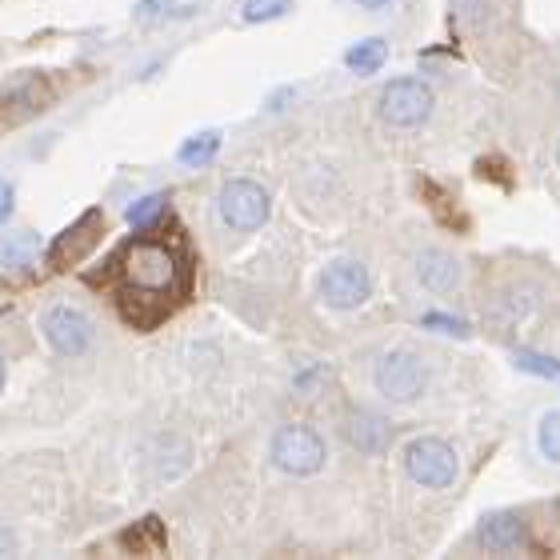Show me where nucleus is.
I'll list each match as a JSON object with an SVG mask.
<instances>
[{
	"label": "nucleus",
	"instance_id": "obj_1",
	"mask_svg": "<svg viewBox=\"0 0 560 560\" xmlns=\"http://www.w3.org/2000/svg\"><path fill=\"white\" fill-rule=\"evenodd\" d=\"M120 289L129 301H168L180 289V257L161 241H137L120 257Z\"/></svg>",
	"mask_w": 560,
	"mask_h": 560
},
{
	"label": "nucleus",
	"instance_id": "obj_2",
	"mask_svg": "<svg viewBox=\"0 0 560 560\" xmlns=\"http://www.w3.org/2000/svg\"><path fill=\"white\" fill-rule=\"evenodd\" d=\"M373 385L393 405H412L429 388V364L412 349H385L373 364Z\"/></svg>",
	"mask_w": 560,
	"mask_h": 560
},
{
	"label": "nucleus",
	"instance_id": "obj_3",
	"mask_svg": "<svg viewBox=\"0 0 560 560\" xmlns=\"http://www.w3.org/2000/svg\"><path fill=\"white\" fill-rule=\"evenodd\" d=\"M269 460L289 477H316L328 460L325 436L313 424H284V429L272 432Z\"/></svg>",
	"mask_w": 560,
	"mask_h": 560
},
{
	"label": "nucleus",
	"instance_id": "obj_4",
	"mask_svg": "<svg viewBox=\"0 0 560 560\" xmlns=\"http://www.w3.org/2000/svg\"><path fill=\"white\" fill-rule=\"evenodd\" d=\"M400 465H405V477L420 489H432L441 492L448 489L460 472V456L448 441L441 436H417V441L405 444V456H400Z\"/></svg>",
	"mask_w": 560,
	"mask_h": 560
},
{
	"label": "nucleus",
	"instance_id": "obj_5",
	"mask_svg": "<svg viewBox=\"0 0 560 560\" xmlns=\"http://www.w3.org/2000/svg\"><path fill=\"white\" fill-rule=\"evenodd\" d=\"M436 108V93L420 77H393L376 96V113L393 129H420Z\"/></svg>",
	"mask_w": 560,
	"mask_h": 560
},
{
	"label": "nucleus",
	"instance_id": "obj_6",
	"mask_svg": "<svg viewBox=\"0 0 560 560\" xmlns=\"http://www.w3.org/2000/svg\"><path fill=\"white\" fill-rule=\"evenodd\" d=\"M217 209H221V221L229 224L233 233H257L272 217V197L260 180L236 176V180H229V185L221 188Z\"/></svg>",
	"mask_w": 560,
	"mask_h": 560
},
{
	"label": "nucleus",
	"instance_id": "obj_7",
	"mask_svg": "<svg viewBox=\"0 0 560 560\" xmlns=\"http://www.w3.org/2000/svg\"><path fill=\"white\" fill-rule=\"evenodd\" d=\"M316 289H320V301H325L328 308L352 313V308L369 304V296H373V272H369V265H361V260L340 257L320 269Z\"/></svg>",
	"mask_w": 560,
	"mask_h": 560
},
{
	"label": "nucleus",
	"instance_id": "obj_8",
	"mask_svg": "<svg viewBox=\"0 0 560 560\" xmlns=\"http://www.w3.org/2000/svg\"><path fill=\"white\" fill-rule=\"evenodd\" d=\"M40 332L57 357H84L96 340V325L72 304H48L40 313Z\"/></svg>",
	"mask_w": 560,
	"mask_h": 560
},
{
	"label": "nucleus",
	"instance_id": "obj_9",
	"mask_svg": "<svg viewBox=\"0 0 560 560\" xmlns=\"http://www.w3.org/2000/svg\"><path fill=\"white\" fill-rule=\"evenodd\" d=\"M101 233H105V217H101L96 209L84 212L81 221H72L69 229L52 241V248H48V269H52V272L77 269V265H81V260L96 248Z\"/></svg>",
	"mask_w": 560,
	"mask_h": 560
},
{
	"label": "nucleus",
	"instance_id": "obj_10",
	"mask_svg": "<svg viewBox=\"0 0 560 560\" xmlns=\"http://www.w3.org/2000/svg\"><path fill=\"white\" fill-rule=\"evenodd\" d=\"M477 545L485 552H497V557L528 552V549H533V537H528V521L521 513H489V516H480Z\"/></svg>",
	"mask_w": 560,
	"mask_h": 560
},
{
	"label": "nucleus",
	"instance_id": "obj_11",
	"mask_svg": "<svg viewBox=\"0 0 560 560\" xmlns=\"http://www.w3.org/2000/svg\"><path fill=\"white\" fill-rule=\"evenodd\" d=\"M412 277H417L420 289L448 296V292H456L465 284V265L448 248H420L417 257H412Z\"/></svg>",
	"mask_w": 560,
	"mask_h": 560
},
{
	"label": "nucleus",
	"instance_id": "obj_12",
	"mask_svg": "<svg viewBox=\"0 0 560 560\" xmlns=\"http://www.w3.org/2000/svg\"><path fill=\"white\" fill-rule=\"evenodd\" d=\"M345 436L352 448H361L364 456H381L393 441V424L385 417H376L373 409H349L345 417Z\"/></svg>",
	"mask_w": 560,
	"mask_h": 560
},
{
	"label": "nucleus",
	"instance_id": "obj_13",
	"mask_svg": "<svg viewBox=\"0 0 560 560\" xmlns=\"http://www.w3.org/2000/svg\"><path fill=\"white\" fill-rule=\"evenodd\" d=\"M40 257V236L21 229V233H0V269H33Z\"/></svg>",
	"mask_w": 560,
	"mask_h": 560
},
{
	"label": "nucleus",
	"instance_id": "obj_14",
	"mask_svg": "<svg viewBox=\"0 0 560 560\" xmlns=\"http://www.w3.org/2000/svg\"><path fill=\"white\" fill-rule=\"evenodd\" d=\"M385 60H388V40L364 36V40H357V45L345 52V69L357 72V77H376V72L385 69Z\"/></svg>",
	"mask_w": 560,
	"mask_h": 560
},
{
	"label": "nucleus",
	"instance_id": "obj_15",
	"mask_svg": "<svg viewBox=\"0 0 560 560\" xmlns=\"http://www.w3.org/2000/svg\"><path fill=\"white\" fill-rule=\"evenodd\" d=\"M45 101H48V89L36 81V77H21V81L9 84V89L0 93V105L16 108V113H40Z\"/></svg>",
	"mask_w": 560,
	"mask_h": 560
},
{
	"label": "nucleus",
	"instance_id": "obj_16",
	"mask_svg": "<svg viewBox=\"0 0 560 560\" xmlns=\"http://www.w3.org/2000/svg\"><path fill=\"white\" fill-rule=\"evenodd\" d=\"M120 549L140 552V557H149V552H161L164 549V528L156 516H144L129 533H120Z\"/></svg>",
	"mask_w": 560,
	"mask_h": 560
},
{
	"label": "nucleus",
	"instance_id": "obj_17",
	"mask_svg": "<svg viewBox=\"0 0 560 560\" xmlns=\"http://www.w3.org/2000/svg\"><path fill=\"white\" fill-rule=\"evenodd\" d=\"M217 152H221V132L205 129V132H192V137L176 149V161L188 164V168H200V164L217 161Z\"/></svg>",
	"mask_w": 560,
	"mask_h": 560
},
{
	"label": "nucleus",
	"instance_id": "obj_18",
	"mask_svg": "<svg viewBox=\"0 0 560 560\" xmlns=\"http://www.w3.org/2000/svg\"><path fill=\"white\" fill-rule=\"evenodd\" d=\"M192 0H137V21L140 24H164V21H185L192 16Z\"/></svg>",
	"mask_w": 560,
	"mask_h": 560
},
{
	"label": "nucleus",
	"instance_id": "obj_19",
	"mask_svg": "<svg viewBox=\"0 0 560 560\" xmlns=\"http://www.w3.org/2000/svg\"><path fill=\"white\" fill-rule=\"evenodd\" d=\"M164 205H168V192H149V197H137L125 209V221L132 224V229H149V224L161 221Z\"/></svg>",
	"mask_w": 560,
	"mask_h": 560
},
{
	"label": "nucleus",
	"instance_id": "obj_20",
	"mask_svg": "<svg viewBox=\"0 0 560 560\" xmlns=\"http://www.w3.org/2000/svg\"><path fill=\"white\" fill-rule=\"evenodd\" d=\"M513 364L521 369V373L540 376V381H560V361H557V357H545V352L521 349V352L513 357Z\"/></svg>",
	"mask_w": 560,
	"mask_h": 560
},
{
	"label": "nucleus",
	"instance_id": "obj_21",
	"mask_svg": "<svg viewBox=\"0 0 560 560\" xmlns=\"http://www.w3.org/2000/svg\"><path fill=\"white\" fill-rule=\"evenodd\" d=\"M533 308H537V289H528V284H516V289H509L501 296L504 320H525Z\"/></svg>",
	"mask_w": 560,
	"mask_h": 560
},
{
	"label": "nucleus",
	"instance_id": "obj_22",
	"mask_svg": "<svg viewBox=\"0 0 560 560\" xmlns=\"http://www.w3.org/2000/svg\"><path fill=\"white\" fill-rule=\"evenodd\" d=\"M537 448L545 460L560 465V412H545L537 424Z\"/></svg>",
	"mask_w": 560,
	"mask_h": 560
},
{
	"label": "nucleus",
	"instance_id": "obj_23",
	"mask_svg": "<svg viewBox=\"0 0 560 560\" xmlns=\"http://www.w3.org/2000/svg\"><path fill=\"white\" fill-rule=\"evenodd\" d=\"M289 9H292V0H245V4H241V16H245L248 24H265V21L284 16Z\"/></svg>",
	"mask_w": 560,
	"mask_h": 560
},
{
	"label": "nucleus",
	"instance_id": "obj_24",
	"mask_svg": "<svg viewBox=\"0 0 560 560\" xmlns=\"http://www.w3.org/2000/svg\"><path fill=\"white\" fill-rule=\"evenodd\" d=\"M420 325L429 328V332H444V337H468V320H460L453 313H424Z\"/></svg>",
	"mask_w": 560,
	"mask_h": 560
},
{
	"label": "nucleus",
	"instance_id": "obj_25",
	"mask_svg": "<svg viewBox=\"0 0 560 560\" xmlns=\"http://www.w3.org/2000/svg\"><path fill=\"white\" fill-rule=\"evenodd\" d=\"M12 212H16V188H12V180L0 176V224L9 221Z\"/></svg>",
	"mask_w": 560,
	"mask_h": 560
},
{
	"label": "nucleus",
	"instance_id": "obj_26",
	"mask_svg": "<svg viewBox=\"0 0 560 560\" xmlns=\"http://www.w3.org/2000/svg\"><path fill=\"white\" fill-rule=\"evenodd\" d=\"M12 552H16V537H12L9 528L0 525V557H12Z\"/></svg>",
	"mask_w": 560,
	"mask_h": 560
},
{
	"label": "nucleus",
	"instance_id": "obj_27",
	"mask_svg": "<svg viewBox=\"0 0 560 560\" xmlns=\"http://www.w3.org/2000/svg\"><path fill=\"white\" fill-rule=\"evenodd\" d=\"M352 4H361V9L376 12V9H388V4H393V0H352Z\"/></svg>",
	"mask_w": 560,
	"mask_h": 560
},
{
	"label": "nucleus",
	"instance_id": "obj_28",
	"mask_svg": "<svg viewBox=\"0 0 560 560\" xmlns=\"http://www.w3.org/2000/svg\"><path fill=\"white\" fill-rule=\"evenodd\" d=\"M4 381H9V364H4V352H0V393H4Z\"/></svg>",
	"mask_w": 560,
	"mask_h": 560
},
{
	"label": "nucleus",
	"instance_id": "obj_29",
	"mask_svg": "<svg viewBox=\"0 0 560 560\" xmlns=\"http://www.w3.org/2000/svg\"><path fill=\"white\" fill-rule=\"evenodd\" d=\"M557 164H560V140H557Z\"/></svg>",
	"mask_w": 560,
	"mask_h": 560
},
{
	"label": "nucleus",
	"instance_id": "obj_30",
	"mask_svg": "<svg viewBox=\"0 0 560 560\" xmlns=\"http://www.w3.org/2000/svg\"><path fill=\"white\" fill-rule=\"evenodd\" d=\"M557 516H560V501H557Z\"/></svg>",
	"mask_w": 560,
	"mask_h": 560
}]
</instances>
